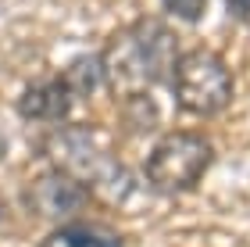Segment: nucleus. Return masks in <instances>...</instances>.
Returning <instances> with one entry per match:
<instances>
[{
    "mask_svg": "<svg viewBox=\"0 0 250 247\" xmlns=\"http://www.w3.org/2000/svg\"><path fill=\"white\" fill-rule=\"evenodd\" d=\"M68 86L75 90V97L79 100H86V97H93L100 86H104V75H100V61H97V54H86V58H75L68 68L61 72Z\"/></svg>",
    "mask_w": 250,
    "mask_h": 247,
    "instance_id": "obj_8",
    "label": "nucleus"
},
{
    "mask_svg": "<svg viewBox=\"0 0 250 247\" xmlns=\"http://www.w3.org/2000/svg\"><path fill=\"white\" fill-rule=\"evenodd\" d=\"M211 161H214V147L204 133L172 129L150 147L143 161V179L157 194H189L200 186Z\"/></svg>",
    "mask_w": 250,
    "mask_h": 247,
    "instance_id": "obj_4",
    "label": "nucleus"
},
{
    "mask_svg": "<svg viewBox=\"0 0 250 247\" xmlns=\"http://www.w3.org/2000/svg\"><path fill=\"white\" fill-rule=\"evenodd\" d=\"M179 58V40L168 22L143 15L132 25H122L111 32L104 50L97 54L104 86L115 93V100H132V97H150L157 83L172 79Z\"/></svg>",
    "mask_w": 250,
    "mask_h": 247,
    "instance_id": "obj_1",
    "label": "nucleus"
},
{
    "mask_svg": "<svg viewBox=\"0 0 250 247\" xmlns=\"http://www.w3.org/2000/svg\"><path fill=\"white\" fill-rule=\"evenodd\" d=\"M168 83H172L175 104L186 115H200V118H218L222 111H229L232 93H236L232 68L225 65L222 54H214L208 47L179 50Z\"/></svg>",
    "mask_w": 250,
    "mask_h": 247,
    "instance_id": "obj_3",
    "label": "nucleus"
},
{
    "mask_svg": "<svg viewBox=\"0 0 250 247\" xmlns=\"http://www.w3.org/2000/svg\"><path fill=\"white\" fill-rule=\"evenodd\" d=\"M75 104H79L75 90L68 86V79H64L61 72H54V75H40V79H32L25 90H21L18 115L25 118V122L61 126V122H68V115H72Z\"/></svg>",
    "mask_w": 250,
    "mask_h": 247,
    "instance_id": "obj_6",
    "label": "nucleus"
},
{
    "mask_svg": "<svg viewBox=\"0 0 250 247\" xmlns=\"http://www.w3.org/2000/svg\"><path fill=\"white\" fill-rule=\"evenodd\" d=\"M40 247H125V244L111 226L75 219V222H64V226H54Z\"/></svg>",
    "mask_w": 250,
    "mask_h": 247,
    "instance_id": "obj_7",
    "label": "nucleus"
},
{
    "mask_svg": "<svg viewBox=\"0 0 250 247\" xmlns=\"http://www.w3.org/2000/svg\"><path fill=\"white\" fill-rule=\"evenodd\" d=\"M165 11L175 15L179 22H200L208 11V0H165Z\"/></svg>",
    "mask_w": 250,
    "mask_h": 247,
    "instance_id": "obj_9",
    "label": "nucleus"
},
{
    "mask_svg": "<svg viewBox=\"0 0 250 247\" xmlns=\"http://www.w3.org/2000/svg\"><path fill=\"white\" fill-rule=\"evenodd\" d=\"M225 7H229V15H232L236 22L250 25V0H225Z\"/></svg>",
    "mask_w": 250,
    "mask_h": 247,
    "instance_id": "obj_10",
    "label": "nucleus"
},
{
    "mask_svg": "<svg viewBox=\"0 0 250 247\" xmlns=\"http://www.w3.org/2000/svg\"><path fill=\"white\" fill-rule=\"evenodd\" d=\"M43 158L54 172H64L68 179L83 183L89 194L115 197L129 186L125 165L118 161L111 140L97 126H61L43 140Z\"/></svg>",
    "mask_w": 250,
    "mask_h": 247,
    "instance_id": "obj_2",
    "label": "nucleus"
},
{
    "mask_svg": "<svg viewBox=\"0 0 250 247\" xmlns=\"http://www.w3.org/2000/svg\"><path fill=\"white\" fill-rule=\"evenodd\" d=\"M89 201H93V194H89L83 183L68 179L64 172H54V168L36 176L25 190V204H29L32 215L50 219V222H58V226L75 222L89 208Z\"/></svg>",
    "mask_w": 250,
    "mask_h": 247,
    "instance_id": "obj_5",
    "label": "nucleus"
}]
</instances>
